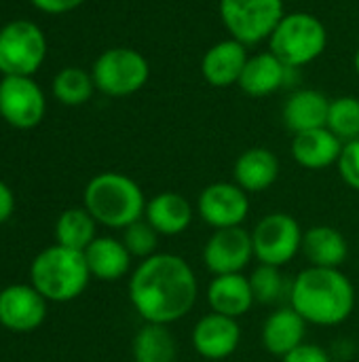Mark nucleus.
Here are the masks:
<instances>
[{
	"label": "nucleus",
	"instance_id": "9",
	"mask_svg": "<svg viewBox=\"0 0 359 362\" xmlns=\"http://www.w3.org/2000/svg\"><path fill=\"white\" fill-rule=\"evenodd\" d=\"M252 233L254 259L262 265L284 267L303 248V227L286 212H271L262 216Z\"/></svg>",
	"mask_w": 359,
	"mask_h": 362
},
{
	"label": "nucleus",
	"instance_id": "20",
	"mask_svg": "<svg viewBox=\"0 0 359 362\" xmlns=\"http://www.w3.org/2000/svg\"><path fill=\"white\" fill-rule=\"evenodd\" d=\"M207 303L212 312L239 320L256 303L250 278L243 274L214 276L207 286Z\"/></svg>",
	"mask_w": 359,
	"mask_h": 362
},
{
	"label": "nucleus",
	"instance_id": "5",
	"mask_svg": "<svg viewBox=\"0 0 359 362\" xmlns=\"http://www.w3.org/2000/svg\"><path fill=\"white\" fill-rule=\"evenodd\" d=\"M328 47V28L313 13H286L269 38V51L286 66L298 70L324 55Z\"/></svg>",
	"mask_w": 359,
	"mask_h": 362
},
{
	"label": "nucleus",
	"instance_id": "24",
	"mask_svg": "<svg viewBox=\"0 0 359 362\" xmlns=\"http://www.w3.org/2000/svg\"><path fill=\"white\" fill-rule=\"evenodd\" d=\"M300 252L305 255L311 267L341 269V265L349 257V244L336 227L315 225L305 231Z\"/></svg>",
	"mask_w": 359,
	"mask_h": 362
},
{
	"label": "nucleus",
	"instance_id": "15",
	"mask_svg": "<svg viewBox=\"0 0 359 362\" xmlns=\"http://www.w3.org/2000/svg\"><path fill=\"white\" fill-rule=\"evenodd\" d=\"M248 47L235 38H224L214 42L201 59V74L203 78L218 89H226L239 85L243 68L248 64Z\"/></svg>",
	"mask_w": 359,
	"mask_h": 362
},
{
	"label": "nucleus",
	"instance_id": "34",
	"mask_svg": "<svg viewBox=\"0 0 359 362\" xmlns=\"http://www.w3.org/2000/svg\"><path fill=\"white\" fill-rule=\"evenodd\" d=\"M15 212V195L11 191V187L0 180V225L6 223Z\"/></svg>",
	"mask_w": 359,
	"mask_h": 362
},
{
	"label": "nucleus",
	"instance_id": "8",
	"mask_svg": "<svg viewBox=\"0 0 359 362\" xmlns=\"http://www.w3.org/2000/svg\"><path fill=\"white\" fill-rule=\"evenodd\" d=\"M47 57L44 32L28 19H13L0 28V72L32 76Z\"/></svg>",
	"mask_w": 359,
	"mask_h": 362
},
{
	"label": "nucleus",
	"instance_id": "21",
	"mask_svg": "<svg viewBox=\"0 0 359 362\" xmlns=\"http://www.w3.org/2000/svg\"><path fill=\"white\" fill-rule=\"evenodd\" d=\"M328 110H330V100L322 91L309 89V87L307 89H296L284 102L281 121H284L288 132L303 134V132H309V129L326 127Z\"/></svg>",
	"mask_w": 359,
	"mask_h": 362
},
{
	"label": "nucleus",
	"instance_id": "4",
	"mask_svg": "<svg viewBox=\"0 0 359 362\" xmlns=\"http://www.w3.org/2000/svg\"><path fill=\"white\" fill-rule=\"evenodd\" d=\"M91 274L85 252L53 244L40 250L30 265V284L49 303H68L78 299L89 286Z\"/></svg>",
	"mask_w": 359,
	"mask_h": 362
},
{
	"label": "nucleus",
	"instance_id": "3",
	"mask_svg": "<svg viewBox=\"0 0 359 362\" xmlns=\"http://www.w3.org/2000/svg\"><path fill=\"white\" fill-rule=\"evenodd\" d=\"M146 202L142 187L121 172H102L93 176L83 193V206L97 225L121 231L144 218Z\"/></svg>",
	"mask_w": 359,
	"mask_h": 362
},
{
	"label": "nucleus",
	"instance_id": "27",
	"mask_svg": "<svg viewBox=\"0 0 359 362\" xmlns=\"http://www.w3.org/2000/svg\"><path fill=\"white\" fill-rule=\"evenodd\" d=\"M252 291H254V299L256 303L262 305H290V293H292V278H288L281 267H273V265H262L258 263L256 269L248 276Z\"/></svg>",
	"mask_w": 359,
	"mask_h": 362
},
{
	"label": "nucleus",
	"instance_id": "28",
	"mask_svg": "<svg viewBox=\"0 0 359 362\" xmlns=\"http://www.w3.org/2000/svg\"><path fill=\"white\" fill-rule=\"evenodd\" d=\"M95 91V83L91 72L76 68V66H68L63 70H59L53 78V95L57 102L66 104V106H83L91 100Z\"/></svg>",
	"mask_w": 359,
	"mask_h": 362
},
{
	"label": "nucleus",
	"instance_id": "31",
	"mask_svg": "<svg viewBox=\"0 0 359 362\" xmlns=\"http://www.w3.org/2000/svg\"><path fill=\"white\" fill-rule=\"evenodd\" d=\"M336 168H339V174L345 180V185L351 187L353 191H359V140L347 142L343 146Z\"/></svg>",
	"mask_w": 359,
	"mask_h": 362
},
{
	"label": "nucleus",
	"instance_id": "18",
	"mask_svg": "<svg viewBox=\"0 0 359 362\" xmlns=\"http://www.w3.org/2000/svg\"><path fill=\"white\" fill-rule=\"evenodd\" d=\"M307 327V320L294 308L281 305L269 314L262 325V346L269 354L284 358L300 344H305Z\"/></svg>",
	"mask_w": 359,
	"mask_h": 362
},
{
	"label": "nucleus",
	"instance_id": "12",
	"mask_svg": "<svg viewBox=\"0 0 359 362\" xmlns=\"http://www.w3.org/2000/svg\"><path fill=\"white\" fill-rule=\"evenodd\" d=\"M252 259V233L243 227L216 229L203 246V263L212 276L243 274Z\"/></svg>",
	"mask_w": 359,
	"mask_h": 362
},
{
	"label": "nucleus",
	"instance_id": "14",
	"mask_svg": "<svg viewBox=\"0 0 359 362\" xmlns=\"http://www.w3.org/2000/svg\"><path fill=\"white\" fill-rule=\"evenodd\" d=\"M241 344V327L235 318L209 312L193 327V348L201 358L224 361L237 352Z\"/></svg>",
	"mask_w": 359,
	"mask_h": 362
},
{
	"label": "nucleus",
	"instance_id": "35",
	"mask_svg": "<svg viewBox=\"0 0 359 362\" xmlns=\"http://www.w3.org/2000/svg\"><path fill=\"white\" fill-rule=\"evenodd\" d=\"M353 68H355V72H358L359 76V47L355 49V55H353Z\"/></svg>",
	"mask_w": 359,
	"mask_h": 362
},
{
	"label": "nucleus",
	"instance_id": "30",
	"mask_svg": "<svg viewBox=\"0 0 359 362\" xmlns=\"http://www.w3.org/2000/svg\"><path fill=\"white\" fill-rule=\"evenodd\" d=\"M159 233L148 225V221L140 218L135 223H131L129 227L123 229V244L125 248L129 250V255L133 259H148L152 255H157V248H159Z\"/></svg>",
	"mask_w": 359,
	"mask_h": 362
},
{
	"label": "nucleus",
	"instance_id": "23",
	"mask_svg": "<svg viewBox=\"0 0 359 362\" xmlns=\"http://www.w3.org/2000/svg\"><path fill=\"white\" fill-rule=\"evenodd\" d=\"M85 261L91 278L99 282H116L131 272L133 257L125 248L123 240L112 235H97L85 250Z\"/></svg>",
	"mask_w": 359,
	"mask_h": 362
},
{
	"label": "nucleus",
	"instance_id": "33",
	"mask_svg": "<svg viewBox=\"0 0 359 362\" xmlns=\"http://www.w3.org/2000/svg\"><path fill=\"white\" fill-rule=\"evenodd\" d=\"M30 2L47 15H63V13L78 8L87 0H30Z\"/></svg>",
	"mask_w": 359,
	"mask_h": 362
},
{
	"label": "nucleus",
	"instance_id": "6",
	"mask_svg": "<svg viewBox=\"0 0 359 362\" xmlns=\"http://www.w3.org/2000/svg\"><path fill=\"white\" fill-rule=\"evenodd\" d=\"M220 21L245 47L264 42L286 15L284 0H220Z\"/></svg>",
	"mask_w": 359,
	"mask_h": 362
},
{
	"label": "nucleus",
	"instance_id": "10",
	"mask_svg": "<svg viewBox=\"0 0 359 362\" xmlns=\"http://www.w3.org/2000/svg\"><path fill=\"white\" fill-rule=\"evenodd\" d=\"M47 100L32 76H2L0 117L15 129H34L42 123Z\"/></svg>",
	"mask_w": 359,
	"mask_h": 362
},
{
	"label": "nucleus",
	"instance_id": "7",
	"mask_svg": "<svg viewBox=\"0 0 359 362\" xmlns=\"http://www.w3.org/2000/svg\"><path fill=\"white\" fill-rule=\"evenodd\" d=\"M91 76L104 95L127 98L144 89L150 78V64L131 47H112L93 62Z\"/></svg>",
	"mask_w": 359,
	"mask_h": 362
},
{
	"label": "nucleus",
	"instance_id": "25",
	"mask_svg": "<svg viewBox=\"0 0 359 362\" xmlns=\"http://www.w3.org/2000/svg\"><path fill=\"white\" fill-rule=\"evenodd\" d=\"M133 362H176L178 341L169 327L144 322L131 344Z\"/></svg>",
	"mask_w": 359,
	"mask_h": 362
},
{
	"label": "nucleus",
	"instance_id": "2",
	"mask_svg": "<svg viewBox=\"0 0 359 362\" xmlns=\"http://www.w3.org/2000/svg\"><path fill=\"white\" fill-rule=\"evenodd\" d=\"M290 308H294L307 325L339 327L355 310L353 282L341 269L307 267L292 278Z\"/></svg>",
	"mask_w": 359,
	"mask_h": 362
},
{
	"label": "nucleus",
	"instance_id": "19",
	"mask_svg": "<svg viewBox=\"0 0 359 362\" xmlns=\"http://www.w3.org/2000/svg\"><path fill=\"white\" fill-rule=\"evenodd\" d=\"M279 178V159L271 148L252 146L243 151L233 165V182L248 195L271 189Z\"/></svg>",
	"mask_w": 359,
	"mask_h": 362
},
{
	"label": "nucleus",
	"instance_id": "36",
	"mask_svg": "<svg viewBox=\"0 0 359 362\" xmlns=\"http://www.w3.org/2000/svg\"><path fill=\"white\" fill-rule=\"evenodd\" d=\"M284 2H298V0H284Z\"/></svg>",
	"mask_w": 359,
	"mask_h": 362
},
{
	"label": "nucleus",
	"instance_id": "22",
	"mask_svg": "<svg viewBox=\"0 0 359 362\" xmlns=\"http://www.w3.org/2000/svg\"><path fill=\"white\" fill-rule=\"evenodd\" d=\"M343 142L328 129H309L303 134H294L292 138V157L305 170H326L336 165L343 153Z\"/></svg>",
	"mask_w": 359,
	"mask_h": 362
},
{
	"label": "nucleus",
	"instance_id": "32",
	"mask_svg": "<svg viewBox=\"0 0 359 362\" xmlns=\"http://www.w3.org/2000/svg\"><path fill=\"white\" fill-rule=\"evenodd\" d=\"M281 362H334L332 354L317 344H300L296 350L286 354Z\"/></svg>",
	"mask_w": 359,
	"mask_h": 362
},
{
	"label": "nucleus",
	"instance_id": "11",
	"mask_svg": "<svg viewBox=\"0 0 359 362\" xmlns=\"http://www.w3.org/2000/svg\"><path fill=\"white\" fill-rule=\"evenodd\" d=\"M195 210L214 231L243 227L250 214V195L237 182H212L199 193Z\"/></svg>",
	"mask_w": 359,
	"mask_h": 362
},
{
	"label": "nucleus",
	"instance_id": "1",
	"mask_svg": "<svg viewBox=\"0 0 359 362\" xmlns=\"http://www.w3.org/2000/svg\"><path fill=\"white\" fill-rule=\"evenodd\" d=\"M127 293L144 322L169 327L195 308L199 280L180 255L157 252L140 261L131 272Z\"/></svg>",
	"mask_w": 359,
	"mask_h": 362
},
{
	"label": "nucleus",
	"instance_id": "17",
	"mask_svg": "<svg viewBox=\"0 0 359 362\" xmlns=\"http://www.w3.org/2000/svg\"><path fill=\"white\" fill-rule=\"evenodd\" d=\"M294 68L286 66L271 51L256 53L248 59L243 74L239 78V87L250 98H267L290 83V74Z\"/></svg>",
	"mask_w": 359,
	"mask_h": 362
},
{
	"label": "nucleus",
	"instance_id": "29",
	"mask_svg": "<svg viewBox=\"0 0 359 362\" xmlns=\"http://www.w3.org/2000/svg\"><path fill=\"white\" fill-rule=\"evenodd\" d=\"M326 127L343 144L359 140V98H355V95H341V98L330 100Z\"/></svg>",
	"mask_w": 359,
	"mask_h": 362
},
{
	"label": "nucleus",
	"instance_id": "16",
	"mask_svg": "<svg viewBox=\"0 0 359 362\" xmlns=\"http://www.w3.org/2000/svg\"><path fill=\"white\" fill-rule=\"evenodd\" d=\"M193 204L178 191H161L146 202L144 221L159 233L167 238H176L184 233L195 216Z\"/></svg>",
	"mask_w": 359,
	"mask_h": 362
},
{
	"label": "nucleus",
	"instance_id": "13",
	"mask_svg": "<svg viewBox=\"0 0 359 362\" xmlns=\"http://www.w3.org/2000/svg\"><path fill=\"white\" fill-rule=\"evenodd\" d=\"M49 301L32 284H11L0 291V325L11 333H34L47 320Z\"/></svg>",
	"mask_w": 359,
	"mask_h": 362
},
{
	"label": "nucleus",
	"instance_id": "26",
	"mask_svg": "<svg viewBox=\"0 0 359 362\" xmlns=\"http://www.w3.org/2000/svg\"><path fill=\"white\" fill-rule=\"evenodd\" d=\"M97 238V221L87 212V208H68L55 221V244L85 252L89 244Z\"/></svg>",
	"mask_w": 359,
	"mask_h": 362
}]
</instances>
